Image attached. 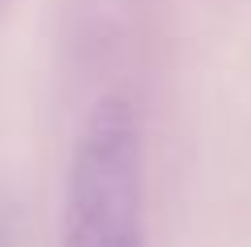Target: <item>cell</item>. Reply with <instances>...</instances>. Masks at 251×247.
I'll list each match as a JSON object with an SVG mask.
<instances>
[{
  "label": "cell",
  "mask_w": 251,
  "mask_h": 247,
  "mask_svg": "<svg viewBox=\"0 0 251 247\" xmlns=\"http://www.w3.org/2000/svg\"><path fill=\"white\" fill-rule=\"evenodd\" d=\"M62 247H149L140 124L120 99L95 103L75 140L62 198Z\"/></svg>",
  "instance_id": "6da1fadb"
}]
</instances>
